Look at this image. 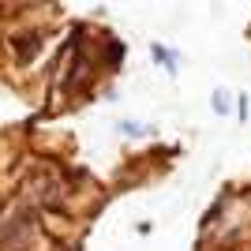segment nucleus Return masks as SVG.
Returning <instances> with one entry per match:
<instances>
[{
	"label": "nucleus",
	"mask_w": 251,
	"mask_h": 251,
	"mask_svg": "<svg viewBox=\"0 0 251 251\" xmlns=\"http://www.w3.org/2000/svg\"><path fill=\"white\" fill-rule=\"evenodd\" d=\"M15 56H19V64H30L34 56H38V49H42V34H15Z\"/></svg>",
	"instance_id": "obj_1"
},
{
	"label": "nucleus",
	"mask_w": 251,
	"mask_h": 251,
	"mask_svg": "<svg viewBox=\"0 0 251 251\" xmlns=\"http://www.w3.org/2000/svg\"><path fill=\"white\" fill-rule=\"evenodd\" d=\"M214 109H218V113H225V109H229V101H225V94H221V90L214 94Z\"/></svg>",
	"instance_id": "obj_2"
}]
</instances>
